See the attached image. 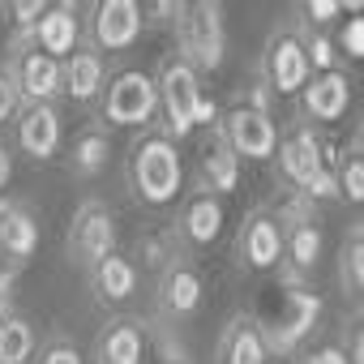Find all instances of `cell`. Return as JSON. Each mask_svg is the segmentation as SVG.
I'll return each mask as SVG.
<instances>
[{
	"instance_id": "6da1fadb",
	"label": "cell",
	"mask_w": 364,
	"mask_h": 364,
	"mask_svg": "<svg viewBox=\"0 0 364 364\" xmlns=\"http://www.w3.org/2000/svg\"><path fill=\"white\" fill-rule=\"evenodd\" d=\"M180 22V48H185V65H202V69H219L223 60V18L215 5H180L176 9Z\"/></svg>"
},
{
	"instance_id": "7a4b0ae2",
	"label": "cell",
	"mask_w": 364,
	"mask_h": 364,
	"mask_svg": "<svg viewBox=\"0 0 364 364\" xmlns=\"http://www.w3.org/2000/svg\"><path fill=\"white\" fill-rule=\"evenodd\" d=\"M133 176H137V193L146 202H171L180 193V154L171 141L163 137H150L141 150H137V163H133Z\"/></svg>"
},
{
	"instance_id": "3957f363",
	"label": "cell",
	"mask_w": 364,
	"mask_h": 364,
	"mask_svg": "<svg viewBox=\"0 0 364 364\" xmlns=\"http://www.w3.org/2000/svg\"><path fill=\"white\" fill-rule=\"evenodd\" d=\"M159 99H163V112H167V124L171 133H189L193 120H198V103H202V82H198V69L176 60L163 69V82H159Z\"/></svg>"
},
{
	"instance_id": "277c9868",
	"label": "cell",
	"mask_w": 364,
	"mask_h": 364,
	"mask_svg": "<svg viewBox=\"0 0 364 364\" xmlns=\"http://www.w3.org/2000/svg\"><path fill=\"white\" fill-rule=\"evenodd\" d=\"M317 296H309V291H291V296H283V304L270 313V321H262V347H274V351H283V347H291V343H300L304 334H309V326L317 321Z\"/></svg>"
},
{
	"instance_id": "5b68a950",
	"label": "cell",
	"mask_w": 364,
	"mask_h": 364,
	"mask_svg": "<svg viewBox=\"0 0 364 364\" xmlns=\"http://www.w3.org/2000/svg\"><path fill=\"white\" fill-rule=\"evenodd\" d=\"M154 103H159V90L146 73H120L107 86V120L112 124H141L154 116Z\"/></svg>"
},
{
	"instance_id": "8992f818",
	"label": "cell",
	"mask_w": 364,
	"mask_h": 364,
	"mask_svg": "<svg viewBox=\"0 0 364 364\" xmlns=\"http://www.w3.org/2000/svg\"><path fill=\"white\" fill-rule=\"evenodd\" d=\"M228 146L236 150V159L245 154V159H266V154H274V146H279V137H274V120L266 116V107H236L232 116H228Z\"/></svg>"
},
{
	"instance_id": "52a82bcc",
	"label": "cell",
	"mask_w": 364,
	"mask_h": 364,
	"mask_svg": "<svg viewBox=\"0 0 364 364\" xmlns=\"http://www.w3.org/2000/svg\"><path fill=\"white\" fill-rule=\"evenodd\" d=\"M73 249L86 266H99L103 257H112L116 249V223L103 206H86L73 223Z\"/></svg>"
},
{
	"instance_id": "ba28073f",
	"label": "cell",
	"mask_w": 364,
	"mask_h": 364,
	"mask_svg": "<svg viewBox=\"0 0 364 364\" xmlns=\"http://www.w3.org/2000/svg\"><path fill=\"white\" fill-rule=\"evenodd\" d=\"M141 35V9L133 0H103L95 9V39L103 48H129Z\"/></svg>"
},
{
	"instance_id": "9c48e42d",
	"label": "cell",
	"mask_w": 364,
	"mask_h": 364,
	"mask_svg": "<svg viewBox=\"0 0 364 364\" xmlns=\"http://www.w3.org/2000/svg\"><path fill=\"white\" fill-rule=\"evenodd\" d=\"M18 137H22V150L35 154V159H52L60 150V116L56 107L48 103H31L22 112V124H18Z\"/></svg>"
},
{
	"instance_id": "30bf717a",
	"label": "cell",
	"mask_w": 364,
	"mask_h": 364,
	"mask_svg": "<svg viewBox=\"0 0 364 364\" xmlns=\"http://www.w3.org/2000/svg\"><path fill=\"white\" fill-rule=\"evenodd\" d=\"M313 77V65H309V52L300 39H279L274 52H270V82L279 95H296L304 90Z\"/></svg>"
},
{
	"instance_id": "8fae6325",
	"label": "cell",
	"mask_w": 364,
	"mask_h": 364,
	"mask_svg": "<svg viewBox=\"0 0 364 364\" xmlns=\"http://www.w3.org/2000/svg\"><path fill=\"white\" fill-rule=\"evenodd\" d=\"M279 159H283V171H287V180H296L300 189H309L313 180L326 171V163H321V146H317V137H313L309 129H296V133L283 141Z\"/></svg>"
},
{
	"instance_id": "7c38bea8",
	"label": "cell",
	"mask_w": 364,
	"mask_h": 364,
	"mask_svg": "<svg viewBox=\"0 0 364 364\" xmlns=\"http://www.w3.org/2000/svg\"><path fill=\"white\" fill-rule=\"evenodd\" d=\"M35 43H39V52L43 56H65V52H73V43H77V14L69 9V5H60V9H48L39 22H35Z\"/></svg>"
},
{
	"instance_id": "4fadbf2b",
	"label": "cell",
	"mask_w": 364,
	"mask_h": 364,
	"mask_svg": "<svg viewBox=\"0 0 364 364\" xmlns=\"http://www.w3.org/2000/svg\"><path fill=\"white\" fill-rule=\"evenodd\" d=\"M14 86H22V95H31L35 103L56 99V90H60V60H52V56H43V52L22 56L18 82H14Z\"/></svg>"
},
{
	"instance_id": "5bb4252c",
	"label": "cell",
	"mask_w": 364,
	"mask_h": 364,
	"mask_svg": "<svg viewBox=\"0 0 364 364\" xmlns=\"http://www.w3.org/2000/svg\"><path fill=\"white\" fill-rule=\"evenodd\" d=\"M347 99H351V90H347V77L343 73H321V77H313L304 86V107L317 120H338L347 112Z\"/></svg>"
},
{
	"instance_id": "9a60e30c",
	"label": "cell",
	"mask_w": 364,
	"mask_h": 364,
	"mask_svg": "<svg viewBox=\"0 0 364 364\" xmlns=\"http://www.w3.org/2000/svg\"><path fill=\"white\" fill-rule=\"evenodd\" d=\"M0 249H5L14 262H26V257H35V249H39V228H35V219H31L26 210H18L14 202L5 206V215H0Z\"/></svg>"
},
{
	"instance_id": "2e32d148",
	"label": "cell",
	"mask_w": 364,
	"mask_h": 364,
	"mask_svg": "<svg viewBox=\"0 0 364 364\" xmlns=\"http://www.w3.org/2000/svg\"><path fill=\"white\" fill-rule=\"evenodd\" d=\"M202 167H206V180H210L219 193H232V189H236V180H240V159H236V150L228 146L223 133H215V137L202 141Z\"/></svg>"
},
{
	"instance_id": "e0dca14e",
	"label": "cell",
	"mask_w": 364,
	"mask_h": 364,
	"mask_svg": "<svg viewBox=\"0 0 364 364\" xmlns=\"http://www.w3.org/2000/svg\"><path fill=\"white\" fill-rule=\"evenodd\" d=\"M279 253H283V232H279V223H274V219H253L249 232H245V257H249V266L266 270V266L279 262Z\"/></svg>"
},
{
	"instance_id": "ac0fdd59",
	"label": "cell",
	"mask_w": 364,
	"mask_h": 364,
	"mask_svg": "<svg viewBox=\"0 0 364 364\" xmlns=\"http://www.w3.org/2000/svg\"><path fill=\"white\" fill-rule=\"evenodd\" d=\"M95 287H99V296H107V300H129L133 287H137V266H133L129 257L112 253V257H103V262L95 266Z\"/></svg>"
},
{
	"instance_id": "d6986e66",
	"label": "cell",
	"mask_w": 364,
	"mask_h": 364,
	"mask_svg": "<svg viewBox=\"0 0 364 364\" xmlns=\"http://www.w3.org/2000/svg\"><path fill=\"white\" fill-rule=\"evenodd\" d=\"M60 86L73 99H95V90L103 86V60L95 52H77L65 69H60Z\"/></svg>"
},
{
	"instance_id": "ffe728a7",
	"label": "cell",
	"mask_w": 364,
	"mask_h": 364,
	"mask_svg": "<svg viewBox=\"0 0 364 364\" xmlns=\"http://www.w3.org/2000/svg\"><path fill=\"white\" fill-rule=\"evenodd\" d=\"M35 351V330L26 317H0V364H26Z\"/></svg>"
},
{
	"instance_id": "44dd1931",
	"label": "cell",
	"mask_w": 364,
	"mask_h": 364,
	"mask_svg": "<svg viewBox=\"0 0 364 364\" xmlns=\"http://www.w3.org/2000/svg\"><path fill=\"white\" fill-rule=\"evenodd\" d=\"M219 228H223V206L215 198H193L185 206V232L193 245H210L219 236Z\"/></svg>"
},
{
	"instance_id": "7402d4cb",
	"label": "cell",
	"mask_w": 364,
	"mask_h": 364,
	"mask_svg": "<svg viewBox=\"0 0 364 364\" xmlns=\"http://www.w3.org/2000/svg\"><path fill=\"white\" fill-rule=\"evenodd\" d=\"M103 364H141V330L129 321H116L103 334Z\"/></svg>"
},
{
	"instance_id": "603a6c76",
	"label": "cell",
	"mask_w": 364,
	"mask_h": 364,
	"mask_svg": "<svg viewBox=\"0 0 364 364\" xmlns=\"http://www.w3.org/2000/svg\"><path fill=\"white\" fill-rule=\"evenodd\" d=\"M287 249H291V266H313L317 257H321V232H317V223H296L287 236Z\"/></svg>"
},
{
	"instance_id": "cb8c5ba5",
	"label": "cell",
	"mask_w": 364,
	"mask_h": 364,
	"mask_svg": "<svg viewBox=\"0 0 364 364\" xmlns=\"http://www.w3.org/2000/svg\"><path fill=\"white\" fill-rule=\"evenodd\" d=\"M167 304H171L176 313H193V309L202 304V279H198L193 270H176L171 283H167Z\"/></svg>"
},
{
	"instance_id": "d4e9b609",
	"label": "cell",
	"mask_w": 364,
	"mask_h": 364,
	"mask_svg": "<svg viewBox=\"0 0 364 364\" xmlns=\"http://www.w3.org/2000/svg\"><path fill=\"white\" fill-rule=\"evenodd\" d=\"M262 334L257 326H236L228 338V364H262Z\"/></svg>"
},
{
	"instance_id": "484cf974",
	"label": "cell",
	"mask_w": 364,
	"mask_h": 364,
	"mask_svg": "<svg viewBox=\"0 0 364 364\" xmlns=\"http://www.w3.org/2000/svg\"><path fill=\"white\" fill-rule=\"evenodd\" d=\"M107 137H99V133H86L82 141H77V167L82 171H99L103 163H107Z\"/></svg>"
},
{
	"instance_id": "4316f807",
	"label": "cell",
	"mask_w": 364,
	"mask_h": 364,
	"mask_svg": "<svg viewBox=\"0 0 364 364\" xmlns=\"http://www.w3.org/2000/svg\"><path fill=\"white\" fill-rule=\"evenodd\" d=\"M360 283H364V245H360V240H351V245H347V253H343V287L355 296V291H360Z\"/></svg>"
},
{
	"instance_id": "83f0119b",
	"label": "cell",
	"mask_w": 364,
	"mask_h": 364,
	"mask_svg": "<svg viewBox=\"0 0 364 364\" xmlns=\"http://www.w3.org/2000/svg\"><path fill=\"white\" fill-rule=\"evenodd\" d=\"M343 198L347 202H360L364 198V159L360 154H351L343 163Z\"/></svg>"
},
{
	"instance_id": "f1b7e54d",
	"label": "cell",
	"mask_w": 364,
	"mask_h": 364,
	"mask_svg": "<svg viewBox=\"0 0 364 364\" xmlns=\"http://www.w3.org/2000/svg\"><path fill=\"white\" fill-rule=\"evenodd\" d=\"M304 52H309V65H313V69L334 73V48H330V39H326V35H317V39H313V48H304Z\"/></svg>"
},
{
	"instance_id": "f546056e",
	"label": "cell",
	"mask_w": 364,
	"mask_h": 364,
	"mask_svg": "<svg viewBox=\"0 0 364 364\" xmlns=\"http://www.w3.org/2000/svg\"><path fill=\"white\" fill-rule=\"evenodd\" d=\"M43 14H48V5H39V0H18L14 5V22L18 26H35Z\"/></svg>"
},
{
	"instance_id": "4dcf8cb0",
	"label": "cell",
	"mask_w": 364,
	"mask_h": 364,
	"mask_svg": "<svg viewBox=\"0 0 364 364\" xmlns=\"http://www.w3.org/2000/svg\"><path fill=\"white\" fill-rule=\"evenodd\" d=\"M343 48H347V56H364V22H360V18L347 22V31H343Z\"/></svg>"
},
{
	"instance_id": "1f68e13d",
	"label": "cell",
	"mask_w": 364,
	"mask_h": 364,
	"mask_svg": "<svg viewBox=\"0 0 364 364\" xmlns=\"http://www.w3.org/2000/svg\"><path fill=\"white\" fill-rule=\"evenodd\" d=\"M14 112H18V86H14L5 73H0V124H5Z\"/></svg>"
},
{
	"instance_id": "d6a6232c",
	"label": "cell",
	"mask_w": 364,
	"mask_h": 364,
	"mask_svg": "<svg viewBox=\"0 0 364 364\" xmlns=\"http://www.w3.org/2000/svg\"><path fill=\"white\" fill-rule=\"evenodd\" d=\"M338 14V0H313V5H309V18L313 22H330Z\"/></svg>"
},
{
	"instance_id": "836d02e7",
	"label": "cell",
	"mask_w": 364,
	"mask_h": 364,
	"mask_svg": "<svg viewBox=\"0 0 364 364\" xmlns=\"http://www.w3.org/2000/svg\"><path fill=\"white\" fill-rule=\"evenodd\" d=\"M43 364H82V355H77L73 347H65V343H60V347H52V351L43 355Z\"/></svg>"
},
{
	"instance_id": "e575fe53",
	"label": "cell",
	"mask_w": 364,
	"mask_h": 364,
	"mask_svg": "<svg viewBox=\"0 0 364 364\" xmlns=\"http://www.w3.org/2000/svg\"><path fill=\"white\" fill-rule=\"evenodd\" d=\"M309 364H347V355H343L338 347H321V351L309 355Z\"/></svg>"
},
{
	"instance_id": "d590c367",
	"label": "cell",
	"mask_w": 364,
	"mask_h": 364,
	"mask_svg": "<svg viewBox=\"0 0 364 364\" xmlns=\"http://www.w3.org/2000/svg\"><path fill=\"white\" fill-rule=\"evenodd\" d=\"M309 193H313V198H330V193H334V171H321L313 185H309Z\"/></svg>"
},
{
	"instance_id": "8d00e7d4",
	"label": "cell",
	"mask_w": 364,
	"mask_h": 364,
	"mask_svg": "<svg viewBox=\"0 0 364 364\" xmlns=\"http://www.w3.org/2000/svg\"><path fill=\"white\" fill-rule=\"evenodd\" d=\"M9 185V154H5V146H0V189Z\"/></svg>"
},
{
	"instance_id": "74e56055",
	"label": "cell",
	"mask_w": 364,
	"mask_h": 364,
	"mask_svg": "<svg viewBox=\"0 0 364 364\" xmlns=\"http://www.w3.org/2000/svg\"><path fill=\"white\" fill-rule=\"evenodd\" d=\"M154 18H176V5H154Z\"/></svg>"
},
{
	"instance_id": "f35d334b",
	"label": "cell",
	"mask_w": 364,
	"mask_h": 364,
	"mask_svg": "<svg viewBox=\"0 0 364 364\" xmlns=\"http://www.w3.org/2000/svg\"><path fill=\"white\" fill-rule=\"evenodd\" d=\"M5 206H9V202H0V215H5Z\"/></svg>"
}]
</instances>
